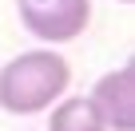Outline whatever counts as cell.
<instances>
[{
	"mask_svg": "<svg viewBox=\"0 0 135 131\" xmlns=\"http://www.w3.org/2000/svg\"><path fill=\"white\" fill-rule=\"evenodd\" d=\"M72 84V64L52 44L28 48L0 68V107L8 115H44Z\"/></svg>",
	"mask_w": 135,
	"mask_h": 131,
	"instance_id": "1",
	"label": "cell"
},
{
	"mask_svg": "<svg viewBox=\"0 0 135 131\" xmlns=\"http://www.w3.org/2000/svg\"><path fill=\"white\" fill-rule=\"evenodd\" d=\"M16 16L24 32H32L40 44H72L91 24V0H16Z\"/></svg>",
	"mask_w": 135,
	"mask_h": 131,
	"instance_id": "2",
	"label": "cell"
},
{
	"mask_svg": "<svg viewBox=\"0 0 135 131\" xmlns=\"http://www.w3.org/2000/svg\"><path fill=\"white\" fill-rule=\"evenodd\" d=\"M103 119L107 131H135V64H119V68L103 72L88 95Z\"/></svg>",
	"mask_w": 135,
	"mask_h": 131,
	"instance_id": "3",
	"label": "cell"
},
{
	"mask_svg": "<svg viewBox=\"0 0 135 131\" xmlns=\"http://www.w3.org/2000/svg\"><path fill=\"white\" fill-rule=\"evenodd\" d=\"M48 131H107L88 95H60L48 107Z\"/></svg>",
	"mask_w": 135,
	"mask_h": 131,
	"instance_id": "4",
	"label": "cell"
},
{
	"mask_svg": "<svg viewBox=\"0 0 135 131\" xmlns=\"http://www.w3.org/2000/svg\"><path fill=\"white\" fill-rule=\"evenodd\" d=\"M119 4H135V0H119Z\"/></svg>",
	"mask_w": 135,
	"mask_h": 131,
	"instance_id": "5",
	"label": "cell"
}]
</instances>
